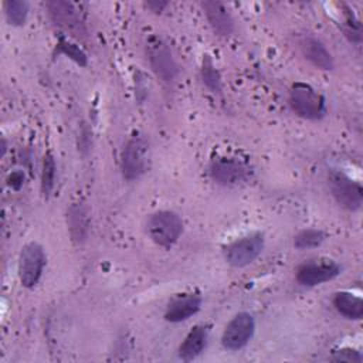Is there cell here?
<instances>
[{
  "label": "cell",
  "mask_w": 363,
  "mask_h": 363,
  "mask_svg": "<svg viewBox=\"0 0 363 363\" xmlns=\"http://www.w3.org/2000/svg\"><path fill=\"white\" fill-rule=\"evenodd\" d=\"M288 101L292 111L303 119L318 121L326 113L325 98L308 84L295 82L289 89Z\"/></svg>",
  "instance_id": "7a4b0ae2"
},
{
  "label": "cell",
  "mask_w": 363,
  "mask_h": 363,
  "mask_svg": "<svg viewBox=\"0 0 363 363\" xmlns=\"http://www.w3.org/2000/svg\"><path fill=\"white\" fill-rule=\"evenodd\" d=\"M333 305L336 311L347 319L359 320L363 316V301L360 296L352 292H347V291L337 292L333 298Z\"/></svg>",
  "instance_id": "e0dca14e"
},
{
  "label": "cell",
  "mask_w": 363,
  "mask_h": 363,
  "mask_svg": "<svg viewBox=\"0 0 363 363\" xmlns=\"http://www.w3.org/2000/svg\"><path fill=\"white\" fill-rule=\"evenodd\" d=\"M47 257L38 242L26 244L18 257V279L24 288H34L44 271Z\"/></svg>",
  "instance_id": "5b68a950"
},
{
  "label": "cell",
  "mask_w": 363,
  "mask_h": 363,
  "mask_svg": "<svg viewBox=\"0 0 363 363\" xmlns=\"http://www.w3.org/2000/svg\"><path fill=\"white\" fill-rule=\"evenodd\" d=\"M299 47H301V51H302L303 57L312 65H315L316 68L323 69V71L333 69V67H335L333 57L319 38H316L313 35H305L301 40Z\"/></svg>",
  "instance_id": "9a60e30c"
},
{
  "label": "cell",
  "mask_w": 363,
  "mask_h": 363,
  "mask_svg": "<svg viewBox=\"0 0 363 363\" xmlns=\"http://www.w3.org/2000/svg\"><path fill=\"white\" fill-rule=\"evenodd\" d=\"M208 330L203 325L194 326L184 337L179 347V357L184 362L196 359L206 347Z\"/></svg>",
  "instance_id": "2e32d148"
},
{
  "label": "cell",
  "mask_w": 363,
  "mask_h": 363,
  "mask_svg": "<svg viewBox=\"0 0 363 363\" xmlns=\"http://www.w3.org/2000/svg\"><path fill=\"white\" fill-rule=\"evenodd\" d=\"M332 360H335V362H347V363H360L363 360V356L360 354V352H357L354 349L345 347V349L333 352Z\"/></svg>",
  "instance_id": "cb8c5ba5"
},
{
  "label": "cell",
  "mask_w": 363,
  "mask_h": 363,
  "mask_svg": "<svg viewBox=\"0 0 363 363\" xmlns=\"http://www.w3.org/2000/svg\"><path fill=\"white\" fill-rule=\"evenodd\" d=\"M328 184L333 199L339 206L350 211L360 208L363 201V190L357 182L350 179L343 172L333 170L328 176Z\"/></svg>",
  "instance_id": "8992f818"
},
{
  "label": "cell",
  "mask_w": 363,
  "mask_h": 363,
  "mask_svg": "<svg viewBox=\"0 0 363 363\" xmlns=\"http://www.w3.org/2000/svg\"><path fill=\"white\" fill-rule=\"evenodd\" d=\"M146 233L155 244L163 248H170L179 241L183 233V221L174 211L159 210L149 216L146 221Z\"/></svg>",
  "instance_id": "6da1fadb"
},
{
  "label": "cell",
  "mask_w": 363,
  "mask_h": 363,
  "mask_svg": "<svg viewBox=\"0 0 363 363\" xmlns=\"http://www.w3.org/2000/svg\"><path fill=\"white\" fill-rule=\"evenodd\" d=\"M23 179L24 176L20 173V172H14L13 174H10L9 177V184L14 189H20V186L23 184Z\"/></svg>",
  "instance_id": "484cf974"
},
{
  "label": "cell",
  "mask_w": 363,
  "mask_h": 363,
  "mask_svg": "<svg viewBox=\"0 0 363 363\" xmlns=\"http://www.w3.org/2000/svg\"><path fill=\"white\" fill-rule=\"evenodd\" d=\"M203 11L206 14V18L213 28V31L217 35L221 37H228L234 31V20L228 11V9L218 1H211L206 0L201 1Z\"/></svg>",
  "instance_id": "7c38bea8"
},
{
  "label": "cell",
  "mask_w": 363,
  "mask_h": 363,
  "mask_svg": "<svg viewBox=\"0 0 363 363\" xmlns=\"http://www.w3.org/2000/svg\"><path fill=\"white\" fill-rule=\"evenodd\" d=\"M210 177L221 186H237L250 179V167L241 162L231 157L217 159L210 164Z\"/></svg>",
  "instance_id": "9c48e42d"
},
{
  "label": "cell",
  "mask_w": 363,
  "mask_h": 363,
  "mask_svg": "<svg viewBox=\"0 0 363 363\" xmlns=\"http://www.w3.org/2000/svg\"><path fill=\"white\" fill-rule=\"evenodd\" d=\"M254 332V316L248 312H240L224 328L221 343L227 350H240L251 340Z\"/></svg>",
  "instance_id": "ba28073f"
},
{
  "label": "cell",
  "mask_w": 363,
  "mask_h": 363,
  "mask_svg": "<svg viewBox=\"0 0 363 363\" xmlns=\"http://www.w3.org/2000/svg\"><path fill=\"white\" fill-rule=\"evenodd\" d=\"M264 235L261 233L241 237L224 247L225 261L235 268H242L254 262L264 248Z\"/></svg>",
  "instance_id": "52a82bcc"
},
{
  "label": "cell",
  "mask_w": 363,
  "mask_h": 363,
  "mask_svg": "<svg viewBox=\"0 0 363 363\" xmlns=\"http://www.w3.org/2000/svg\"><path fill=\"white\" fill-rule=\"evenodd\" d=\"M340 274V267L335 262H308L296 269V281L303 286H316L332 281Z\"/></svg>",
  "instance_id": "30bf717a"
},
{
  "label": "cell",
  "mask_w": 363,
  "mask_h": 363,
  "mask_svg": "<svg viewBox=\"0 0 363 363\" xmlns=\"http://www.w3.org/2000/svg\"><path fill=\"white\" fill-rule=\"evenodd\" d=\"M67 225L74 244L81 245L86 241L89 228H91V220H89V211L85 204L74 203L68 207Z\"/></svg>",
  "instance_id": "4fadbf2b"
},
{
  "label": "cell",
  "mask_w": 363,
  "mask_h": 363,
  "mask_svg": "<svg viewBox=\"0 0 363 363\" xmlns=\"http://www.w3.org/2000/svg\"><path fill=\"white\" fill-rule=\"evenodd\" d=\"M200 75H201V81L203 84L214 94H221V77L218 69L216 68L213 60L210 58V55H204L203 58V64H201V69H200Z\"/></svg>",
  "instance_id": "ac0fdd59"
},
{
  "label": "cell",
  "mask_w": 363,
  "mask_h": 363,
  "mask_svg": "<svg viewBox=\"0 0 363 363\" xmlns=\"http://www.w3.org/2000/svg\"><path fill=\"white\" fill-rule=\"evenodd\" d=\"M326 235L322 230L318 228H305L301 230L295 237H294V245L298 250H308V248H315L319 247L325 241Z\"/></svg>",
  "instance_id": "ffe728a7"
},
{
  "label": "cell",
  "mask_w": 363,
  "mask_h": 363,
  "mask_svg": "<svg viewBox=\"0 0 363 363\" xmlns=\"http://www.w3.org/2000/svg\"><path fill=\"white\" fill-rule=\"evenodd\" d=\"M149 166V145L147 140L139 135H132L121 153V169L126 180L139 179Z\"/></svg>",
  "instance_id": "3957f363"
},
{
  "label": "cell",
  "mask_w": 363,
  "mask_h": 363,
  "mask_svg": "<svg viewBox=\"0 0 363 363\" xmlns=\"http://www.w3.org/2000/svg\"><path fill=\"white\" fill-rule=\"evenodd\" d=\"M201 302L203 301L199 294L180 295L169 302L166 312H164V319L167 322H173V323L186 320L200 311Z\"/></svg>",
  "instance_id": "5bb4252c"
},
{
  "label": "cell",
  "mask_w": 363,
  "mask_h": 363,
  "mask_svg": "<svg viewBox=\"0 0 363 363\" xmlns=\"http://www.w3.org/2000/svg\"><path fill=\"white\" fill-rule=\"evenodd\" d=\"M47 7L50 10V16H51L52 21L58 27H61L67 31H71L77 35H79V33L84 31L81 14L72 3L50 1V3H47Z\"/></svg>",
  "instance_id": "8fae6325"
},
{
  "label": "cell",
  "mask_w": 363,
  "mask_h": 363,
  "mask_svg": "<svg viewBox=\"0 0 363 363\" xmlns=\"http://www.w3.org/2000/svg\"><path fill=\"white\" fill-rule=\"evenodd\" d=\"M55 170H57V164H55V159L54 156L48 152L44 156L43 160V170H41V193L43 196L47 199L55 184Z\"/></svg>",
  "instance_id": "44dd1931"
},
{
  "label": "cell",
  "mask_w": 363,
  "mask_h": 363,
  "mask_svg": "<svg viewBox=\"0 0 363 363\" xmlns=\"http://www.w3.org/2000/svg\"><path fill=\"white\" fill-rule=\"evenodd\" d=\"M4 153H6V140L1 139V153H0V156H4Z\"/></svg>",
  "instance_id": "4316f807"
},
{
  "label": "cell",
  "mask_w": 363,
  "mask_h": 363,
  "mask_svg": "<svg viewBox=\"0 0 363 363\" xmlns=\"http://www.w3.org/2000/svg\"><path fill=\"white\" fill-rule=\"evenodd\" d=\"M146 58L152 71L163 82H170L177 77L179 65L163 38L157 35L149 37L146 41Z\"/></svg>",
  "instance_id": "277c9868"
},
{
  "label": "cell",
  "mask_w": 363,
  "mask_h": 363,
  "mask_svg": "<svg viewBox=\"0 0 363 363\" xmlns=\"http://www.w3.org/2000/svg\"><path fill=\"white\" fill-rule=\"evenodd\" d=\"M57 47H58L60 52L68 55V57H69L71 60H74L77 64H79V65H86V55H85L84 51H82L79 47H77L75 44H71L69 41H67L65 38L61 37Z\"/></svg>",
  "instance_id": "7402d4cb"
},
{
  "label": "cell",
  "mask_w": 363,
  "mask_h": 363,
  "mask_svg": "<svg viewBox=\"0 0 363 363\" xmlns=\"http://www.w3.org/2000/svg\"><path fill=\"white\" fill-rule=\"evenodd\" d=\"M4 14L9 24L14 27H20L26 23L28 16V3L23 0H7L3 4Z\"/></svg>",
  "instance_id": "d6986e66"
},
{
  "label": "cell",
  "mask_w": 363,
  "mask_h": 363,
  "mask_svg": "<svg viewBox=\"0 0 363 363\" xmlns=\"http://www.w3.org/2000/svg\"><path fill=\"white\" fill-rule=\"evenodd\" d=\"M167 6H169V3L162 1V0H152V1L146 3V7L150 9L152 11H155V13H162Z\"/></svg>",
  "instance_id": "d4e9b609"
},
{
  "label": "cell",
  "mask_w": 363,
  "mask_h": 363,
  "mask_svg": "<svg viewBox=\"0 0 363 363\" xmlns=\"http://www.w3.org/2000/svg\"><path fill=\"white\" fill-rule=\"evenodd\" d=\"M345 34L350 41L359 43L362 40V27L359 20L353 16L352 11H346V21H345Z\"/></svg>",
  "instance_id": "603a6c76"
}]
</instances>
